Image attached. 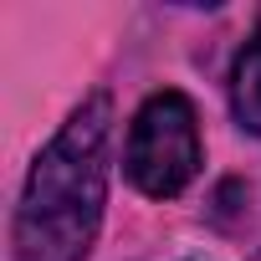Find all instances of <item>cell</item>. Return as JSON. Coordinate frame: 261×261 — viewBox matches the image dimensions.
<instances>
[{
  "mask_svg": "<svg viewBox=\"0 0 261 261\" xmlns=\"http://www.w3.org/2000/svg\"><path fill=\"white\" fill-rule=\"evenodd\" d=\"M108 139L113 97L92 92L72 108L26 174L11 220V261H87L108 200Z\"/></svg>",
  "mask_w": 261,
  "mask_h": 261,
  "instance_id": "obj_1",
  "label": "cell"
},
{
  "mask_svg": "<svg viewBox=\"0 0 261 261\" xmlns=\"http://www.w3.org/2000/svg\"><path fill=\"white\" fill-rule=\"evenodd\" d=\"M123 169L149 200H169L200 174V118L185 92L164 87L134 113Z\"/></svg>",
  "mask_w": 261,
  "mask_h": 261,
  "instance_id": "obj_2",
  "label": "cell"
},
{
  "mask_svg": "<svg viewBox=\"0 0 261 261\" xmlns=\"http://www.w3.org/2000/svg\"><path fill=\"white\" fill-rule=\"evenodd\" d=\"M230 108H236V118L251 128V134H261V21L246 36V46L236 51V67H230Z\"/></svg>",
  "mask_w": 261,
  "mask_h": 261,
  "instance_id": "obj_3",
  "label": "cell"
},
{
  "mask_svg": "<svg viewBox=\"0 0 261 261\" xmlns=\"http://www.w3.org/2000/svg\"><path fill=\"white\" fill-rule=\"evenodd\" d=\"M256 261H261V251H256Z\"/></svg>",
  "mask_w": 261,
  "mask_h": 261,
  "instance_id": "obj_4",
  "label": "cell"
}]
</instances>
